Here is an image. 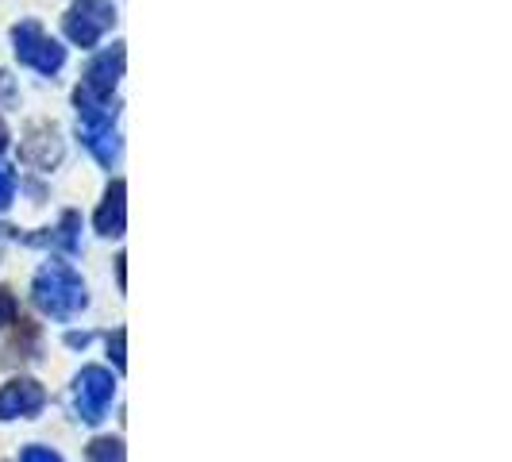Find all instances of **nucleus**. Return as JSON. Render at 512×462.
Wrapping results in <instances>:
<instances>
[{
	"mask_svg": "<svg viewBox=\"0 0 512 462\" xmlns=\"http://www.w3.org/2000/svg\"><path fill=\"white\" fill-rule=\"evenodd\" d=\"M35 305L43 308L51 320H74L81 308L89 305V293L66 262H47L39 274H35Z\"/></svg>",
	"mask_w": 512,
	"mask_h": 462,
	"instance_id": "nucleus-1",
	"label": "nucleus"
},
{
	"mask_svg": "<svg viewBox=\"0 0 512 462\" xmlns=\"http://www.w3.org/2000/svg\"><path fill=\"white\" fill-rule=\"evenodd\" d=\"M12 47H16V58L24 66H31V70H39V74L47 77L66 66V47H58L35 20H24V24L12 27Z\"/></svg>",
	"mask_w": 512,
	"mask_h": 462,
	"instance_id": "nucleus-2",
	"label": "nucleus"
},
{
	"mask_svg": "<svg viewBox=\"0 0 512 462\" xmlns=\"http://www.w3.org/2000/svg\"><path fill=\"white\" fill-rule=\"evenodd\" d=\"M112 24H116L112 0H74L70 12H66V35L77 47H97Z\"/></svg>",
	"mask_w": 512,
	"mask_h": 462,
	"instance_id": "nucleus-3",
	"label": "nucleus"
},
{
	"mask_svg": "<svg viewBox=\"0 0 512 462\" xmlns=\"http://www.w3.org/2000/svg\"><path fill=\"white\" fill-rule=\"evenodd\" d=\"M112 393H116L112 374H108L104 366H85V370L77 374V385H74L77 416H81L85 424H97V420H104V409H108Z\"/></svg>",
	"mask_w": 512,
	"mask_h": 462,
	"instance_id": "nucleus-4",
	"label": "nucleus"
},
{
	"mask_svg": "<svg viewBox=\"0 0 512 462\" xmlns=\"http://www.w3.org/2000/svg\"><path fill=\"white\" fill-rule=\"evenodd\" d=\"M124 58L128 54H124L120 43L112 51H104L101 58H93L89 70H85V81L77 85V93L89 97V101H112V93H116V85L124 77Z\"/></svg>",
	"mask_w": 512,
	"mask_h": 462,
	"instance_id": "nucleus-5",
	"label": "nucleus"
},
{
	"mask_svg": "<svg viewBox=\"0 0 512 462\" xmlns=\"http://www.w3.org/2000/svg\"><path fill=\"white\" fill-rule=\"evenodd\" d=\"M20 162L35 166V170H51L62 162V135L54 124H35L27 131L24 147H20Z\"/></svg>",
	"mask_w": 512,
	"mask_h": 462,
	"instance_id": "nucleus-6",
	"label": "nucleus"
},
{
	"mask_svg": "<svg viewBox=\"0 0 512 462\" xmlns=\"http://www.w3.org/2000/svg\"><path fill=\"white\" fill-rule=\"evenodd\" d=\"M47 405L43 385L31 378H16L0 389V420H16V416H35Z\"/></svg>",
	"mask_w": 512,
	"mask_h": 462,
	"instance_id": "nucleus-7",
	"label": "nucleus"
},
{
	"mask_svg": "<svg viewBox=\"0 0 512 462\" xmlns=\"http://www.w3.org/2000/svg\"><path fill=\"white\" fill-rule=\"evenodd\" d=\"M97 231L108 235V239H116V235H124V224H128V185L124 181H112L108 185V193H104V205L97 208Z\"/></svg>",
	"mask_w": 512,
	"mask_h": 462,
	"instance_id": "nucleus-8",
	"label": "nucleus"
},
{
	"mask_svg": "<svg viewBox=\"0 0 512 462\" xmlns=\"http://www.w3.org/2000/svg\"><path fill=\"white\" fill-rule=\"evenodd\" d=\"M81 143L97 154V162H101V166H112V162L120 158V143H116V135H112V131H81Z\"/></svg>",
	"mask_w": 512,
	"mask_h": 462,
	"instance_id": "nucleus-9",
	"label": "nucleus"
},
{
	"mask_svg": "<svg viewBox=\"0 0 512 462\" xmlns=\"http://www.w3.org/2000/svg\"><path fill=\"white\" fill-rule=\"evenodd\" d=\"M77 224H81L77 212H66L58 235H31L27 243H51V247H62V251H77Z\"/></svg>",
	"mask_w": 512,
	"mask_h": 462,
	"instance_id": "nucleus-10",
	"label": "nucleus"
},
{
	"mask_svg": "<svg viewBox=\"0 0 512 462\" xmlns=\"http://www.w3.org/2000/svg\"><path fill=\"white\" fill-rule=\"evenodd\" d=\"M85 459L89 462H128V455H124V443L112 436H101L89 443V451H85Z\"/></svg>",
	"mask_w": 512,
	"mask_h": 462,
	"instance_id": "nucleus-11",
	"label": "nucleus"
},
{
	"mask_svg": "<svg viewBox=\"0 0 512 462\" xmlns=\"http://www.w3.org/2000/svg\"><path fill=\"white\" fill-rule=\"evenodd\" d=\"M16 316H20V305H16V297H12V293L0 285V328H4V324H16Z\"/></svg>",
	"mask_w": 512,
	"mask_h": 462,
	"instance_id": "nucleus-12",
	"label": "nucleus"
},
{
	"mask_svg": "<svg viewBox=\"0 0 512 462\" xmlns=\"http://www.w3.org/2000/svg\"><path fill=\"white\" fill-rule=\"evenodd\" d=\"M12 193H16V174L8 166H0V208L12 201Z\"/></svg>",
	"mask_w": 512,
	"mask_h": 462,
	"instance_id": "nucleus-13",
	"label": "nucleus"
},
{
	"mask_svg": "<svg viewBox=\"0 0 512 462\" xmlns=\"http://www.w3.org/2000/svg\"><path fill=\"white\" fill-rule=\"evenodd\" d=\"M124 339H128V332L120 328V332L108 339V351H112V362H116V370H124Z\"/></svg>",
	"mask_w": 512,
	"mask_h": 462,
	"instance_id": "nucleus-14",
	"label": "nucleus"
},
{
	"mask_svg": "<svg viewBox=\"0 0 512 462\" xmlns=\"http://www.w3.org/2000/svg\"><path fill=\"white\" fill-rule=\"evenodd\" d=\"M24 462H62V459L54 455L51 447H27V451H24Z\"/></svg>",
	"mask_w": 512,
	"mask_h": 462,
	"instance_id": "nucleus-15",
	"label": "nucleus"
},
{
	"mask_svg": "<svg viewBox=\"0 0 512 462\" xmlns=\"http://www.w3.org/2000/svg\"><path fill=\"white\" fill-rule=\"evenodd\" d=\"M4 147H8V124L0 120V151H4Z\"/></svg>",
	"mask_w": 512,
	"mask_h": 462,
	"instance_id": "nucleus-16",
	"label": "nucleus"
}]
</instances>
